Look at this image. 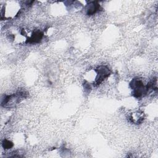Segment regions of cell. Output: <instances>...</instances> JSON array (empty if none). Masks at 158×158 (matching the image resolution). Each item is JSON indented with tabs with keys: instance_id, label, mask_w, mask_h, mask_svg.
Returning <instances> with one entry per match:
<instances>
[{
	"instance_id": "5b68a950",
	"label": "cell",
	"mask_w": 158,
	"mask_h": 158,
	"mask_svg": "<svg viewBox=\"0 0 158 158\" xmlns=\"http://www.w3.org/2000/svg\"><path fill=\"white\" fill-rule=\"evenodd\" d=\"M100 6L97 2H91L87 7L86 11L88 15H93L95 14L99 9Z\"/></svg>"
},
{
	"instance_id": "277c9868",
	"label": "cell",
	"mask_w": 158,
	"mask_h": 158,
	"mask_svg": "<svg viewBox=\"0 0 158 158\" xmlns=\"http://www.w3.org/2000/svg\"><path fill=\"white\" fill-rule=\"evenodd\" d=\"M43 36V34L41 31H36L32 34L31 37L28 40L27 42L29 43H39L41 41V40L42 39Z\"/></svg>"
},
{
	"instance_id": "7a4b0ae2",
	"label": "cell",
	"mask_w": 158,
	"mask_h": 158,
	"mask_svg": "<svg viewBox=\"0 0 158 158\" xmlns=\"http://www.w3.org/2000/svg\"><path fill=\"white\" fill-rule=\"evenodd\" d=\"M25 97V94L20 92L18 94H13L4 96V98L2 99L1 104L4 107H11L15 104L20 102V99Z\"/></svg>"
},
{
	"instance_id": "3957f363",
	"label": "cell",
	"mask_w": 158,
	"mask_h": 158,
	"mask_svg": "<svg viewBox=\"0 0 158 158\" xmlns=\"http://www.w3.org/2000/svg\"><path fill=\"white\" fill-rule=\"evenodd\" d=\"M96 71L97 72V76L95 80V83L98 85L102 83V81L107 78L110 74V71L109 68L104 65L99 66Z\"/></svg>"
},
{
	"instance_id": "8992f818",
	"label": "cell",
	"mask_w": 158,
	"mask_h": 158,
	"mask_svg": "<svg viewBox=\"0 0 158 158\" xmlns=\"http://www.w3.org/2000/svg\"><path fill=\"white\" fill-rule=\"evenodd\" d=\"M2 145L4 149H10L13 146V143L7 139H4Z\"/></svg>"
},
{
	"instance_id": "6da1fadb",
	"label": "cell",
	"mask_w": 158,
	"mask_h": 158,
	"mask_svg": "<svg viewBox=\"0 0 158 158\" xmlns=\"http://www.w3.org/2000/svg\"><path fill=\"white\" fill-rule=\"evenodd\" d=\"M130 86L133 89V95L135 98H140L148 93L146 86L144 85V83L140 79H133L130 83Z\"/></svg>"
}]
</instances>
